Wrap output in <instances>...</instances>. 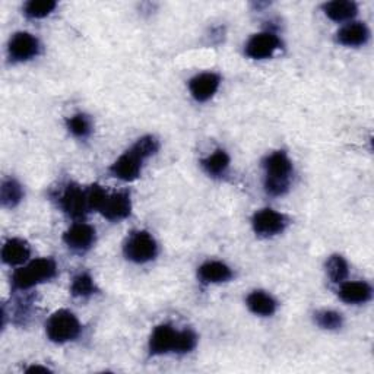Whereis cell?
<instances>
[{
    "mask_svg": "<svg viewBox=\"0 0 374 374\" xmlns=\"http://www.w3.org/2000/svg\"><path fill=\"white\" fill-rule=\"evenodd\" d=\"M198 342V337L192 330H176L170 325H159L154 329L150 338L151 356H161L167 352H191Z\"/></svg>",
    "mask_w": 374,
    "mask_h": 374,
    "instance_id": "cell-1",
    "label": "cell"
},
{
    "mask_svg": "<svg viewBox=\"0 0 374 374\" xmlns=\"http://www.w3.org/2000/svg\"><path fill=\"white\" fill-rule=\"evenodd\" d=\"M265 189L269 195L281 196L289 189L291 173H293V164L284 151H277L269 155L265 162Z\"/></svg>",
    "mask_w": 374,
    "mask_h": 374,
    "instance_id": "cell-2",
    "label": "cell"
},
{
    "mask_svg": "<svg viewBox=\"0 0 374 374\" xmlns=\"http://www.w3.org/2000/svg\"><path fill=\"white\" fill-rule=\"evenodd\" d=\"M56 271L57 267L53 259H37L15 271L12 277V284L16 289H28L37 284L54 278Z\"/></svg>",
    "mask_w": 374,
    "mask_h": 374,
    "instance_id": "cell-3",
    "label": "cell"
},
{
    "mask_svg": "<svg viewBox=\"0 0 374 374\" xmlns=\"http://www.w3.org/2000/svg\"><path fill=\"white\" fill-rule=\"evenodd\" d=\"M46 330L49 338L56 344L73 341L80 332V325L76 316L69 310H59L50 316Z\"/></svg>",
    "mask_w": 374,
    "mask_h": 374,
    "instance_id": "cell-4",
    "label": "cell"
},
{
    "mask_svg": "<svg viewBox=\"0 0 374 374\" xmlns=\"http://www.w3.org/2000/svg\"><path fill=\"white\" fill-rule=\"evenodd\" d=\"M157 252V243L147 231L133 233L124 244V255L135 263H147L155 259Z\"/></svg>",
    "mask_w": 374,
    "mask_h": 374,
    "instance_id": "cell-5",
    "label": "cell"
},
{
    "mask_svg": "<svg viewBox=\"0 0 374 374\" xmlns=\"http://www.w3.org/2000/svg\"><path fill=\"white\" fill-rule=\"evenodd\" d=\"M132 203L131 195L128 192H117V193H107L104 198L98 212L102 214L110 221L124 219L131 215Z\"/></svg>",
    "mask_w": 374,
    "mask_h": 374,
    "instance_id": "cell-6",
    "label": "cell"
},
{
    "mask_svg": "<svg viewBox=\"0 0 374 374\" xmlns=\"http://www.w3.org/2000/svg\"><path fill=\"white\" fill-rule=\"evenodd\" d=\"M143 161L145 158L132 147L111 165L110 171L114 177L123 181H133L140 176Z\"/></svg>",
    "mask_w": 374,
    "mask_h": 374,
    "instance_id": "cell-7",
    "label": "cell"
},
{
    "mask_svg": "<svg viewBox=\"0 0 374 374\" xmlns=\"http://www.w3.org/2000/svg\"><path fill=\"white\" fill-rule=\"evenodd\" d=\"M279 38L275 34L260 32L248 40L246 46V54L255 60L267 59L279 49Z\"/></svg>",
    "mask_w": 374,
    "mask_h": 374,
    "instance_id": "cell-8",
    "label": "cell"
},
{
    "mask_svg": "<svg viewBox=\"0 0 374 374\" xmlns=\"http://www.w3.org/2000/svg\"><path fill=\"white\" fill-rule=\"evenodd\" d=\"M60 202L64 211L72 218H82L90 211L87 192L82 191L76 184H69L66 187Z\"/></svg>",
    "mask_w": 374,
    "mask_h": 374,
    "instance_id": "cell-9",
    "label": "cell"
},
{
    "mask_svg": "<svg viewBox=\"0 0 374 374\" xmlns=\"http://www.w3.org/2000/svg\"><path fill=\"white\" fill-rule=\"evenodd\" d=\"M38 40L28 32H16L9 41V56L15 61H25L38 54Z\"/></svg>",
    "mask_w": 374,
    "mask_h": 374,
    "instance_id": "cell-10",
    "label": "cell"
},
{
    "mask_svg": "<svg viewBox=\"0 0 374 374\" xmlns=\"http://www.w3.org/2000/svg\"><path fill=\"white\" fill-rule=\"evenodd\" d=\"M253 230L256 234L269 237L275 236L285 228V218L274 210H262L253 217Z\"/></svg>",
    "mask_w": 374,
    "mask_h": 374,
    "instance_id": "cell-11",
    "label": "cell"
},
{
    "mask_svg": "<svg viewBox=\"0 0 374 374\" xmlns=\"http://www.w3.org/2000/svg\"><path fill=\"white\" fill-rule=\"evenodd\" d=\"M65 243L78 252H85L95 241V230L84 222L72 225L64 236Z\"/></svg>",
    "mask_w": 374,
    "mask_h": 374,
    "instance_id": "cell-12",
    "label": "cell"
},
{
    "mask_svg": "<svg viewBox=\"0 0 374 374\" xmlns=\"http://www.w3.org/2000/svg\"><path fill=\"white\" fill-rule=\"evenodd\" d=\"M219 82L221 79L215 73H200L191 80L189 88L196 101L205 102L215 95L219 88Z\"/></svg>",
    "mask_w": 374,
    "mask_h": 374,
    "instance_id": "cell-13",
    "label": "cell"
},
{
    "mask_svg": "<svg viewBox=\"0 0 374 374\" xmlns=\"http://www.w3.org/2000/svg\"><path fill=\"white\" fill-rule=\"evenodd\" d=\"M30 255H31V248L28 243L20 239L8 240L2 248V259L6 265L11 266L23 265L24 262L28 260Z\"/></svg>",
    "mask_w": 374,
    "mask_h": 374,
    "instance_id": "cell-14",
    "label": "cell"
},
{
    "mask_svg": "<svg viewBox=\"0 0 374 374\" xmlns=\"http://www.w3.org/2000/svg\"><path fill=\"white\" fill-rule=\"evenodd\" d=\"M198 277L205 284H219L231 279L233 272L222 262H206L199 267Z\"/></svg>",
    "mask_w": 374,
    "mask_h": 374,
    "instance_id": "cell-15",
    "label": "cell"
},
{
    "mask_svg": "<svg viewBox=\"0 0 374 374\" xmlns=\"http://www.w3.org/2000/svg\"><path fill=\"white\" fill-rule=\"evenodd\" d=\"M371 286L366 282H345L339 289V297L348 304H363L371 298Z\"/></svg>",
    "mask_w": 374,
    "mask_h": 374,
    "instance_id": "cell-16",
    "label": "cell"
},
{
    "mask_svg": "<svg viewBox=\"0 0 374 374\" xmlns=\"http://www.w3.org/2000/svg\"><path fill=\"white\" fill-rule=\"evenodd\" d=\"M368 30L364 24L361 23H352L345 25L342 30H339L337 40L342 46L348 47H357L361 44H366V41L368 40Z\"/></svg>",
    "mask_w": 374,
    "mask_h": 374,
    "instance_id": "cell-17",
    "label": "cell"
},
{
    "mask_svg": "<svg viewBox=\"0 0 374 374\" xmlns=\"http://www.w3.org/2000/svg\"><path fill=\"white\" fill-rule=\"evenodd\" d=\"M323 11L327 18L337 23L348 20L357 15V5L351 0H335V2H329L323 6Z\"/></svg>",
    "mask_w": 374,
    "mask_h": 374,
    "instance_id": "cell-18",
    "label": "cell"
},
{
    "mask_svg": "<svg viewBox=\"0 0 374 374\" xmlns=\"http://www.w3.org/2000/svg\"><path fill=\"white\" fill-rule=\"evenodd\" d=\"M247 307L251 308L255 315L259 316H271L277 310V301L263 291H253L247 297Z\"/></svg>",
    "mask_w": 374,
    "mask_h": 374,
    "instance_id": "cell-19",
    "label": "cell"
},
{
    "mask_svg": "<svg viewBox=\"0 0 374 374\" xmlns=\"http://www.w3.org/2000/svg\"><path fill=\"white\" fill-rule=\"evenodd\" d=\"M202 165L207 174L221 176L225 173L228 165H230V157H228V154L224 150H217L212 155L202 161Z\"/></svg>",
    "mask_w": 374,
    "mask_h": 374,
    "instance_id": "cell-20",
    "label": "cell"
},
{
    "mask_svg": "<svg viewBox=\"0 0 374 374\" xmlns=\"http://www.w3.org/2000/svg\"><path fill=\"white\" fill-rule=\"evenodd\" d=\"M24 192L20 184L15 180H6L2 184V191H0V199H2L4 206L6 207H13L16 206L20 200H23Z\"/></svg>",
    "mask_w": 374,
    "mask_h": 374,
    "instance_id": "cell-21",
    "label": "cell"
},
{
    "mask_svg": "<svg viewBox=\"0 0 374 374\" xmlns=\"http://www.w3.org/2000/svg\"><path fill=\"white\" fill-rule=\"evenodd\" d=\"M326 271L334 282H342L348 277V265L342 256L334 255L326 262Z\"/></svg>",
    "mask_w": 374,
    "mask_h": 374,
    "instance_id": "cell-22",
    "label": "cell"
},
{
    "mask_svg": "<svg viewBox=\"0 0 374 374\" xmlns=\"http://www.w3.org/2000/svg\"><path fill=\"white\" fill-rule=\"evenodd\" d=\"M56 6L57 4L53 0H31L25 5V15L34 19L46 18L56 9Z\"/></svg>",
    "mask_w": 374,
    "mask_h": 374,
    "instance_id": "cell-23",
    "label": "cell"
},
{
    "mask_svg": "<svg viewBox=\"0 0 374 374\" xmlns=\"http://www.w3.org/2000/svg\"><path fill=\"white\" fill-rule=\"evenodd\" d=\"M71 293L75 297H88L95 293L94 279L88 274L78 275L71 286Z\"/></svg>",
    "mask_w": 374,
    "mask_h": 374,
    "instance_id": "cell-24",
    "label": "cell"
},
{
    "mask_svg": "<svg viewBox=\"0 0 374 374\" xmlns=\"http://www.w3.org/2000/svg\"><path fill=\"white\" fill-rule=\"evenodd\" d=\"M68 129L78 138H85L91 133V121L85 114H75L68 119Z\"/></svg>",
    "mask_w": 374,
    "mask_h": 374,
    "instance_id": "cell-25",
    "label": "cell"
},
{
    "mask_svg": "<svg viewBox=\"0 0 374 374\" xmlns=\"http://www.w3.org/2000/svg\"><path fill=\"white\" fill-rule=\"evenodd\" d=\"M315 320L316 323L323 327V329H338L342 326V316L337 311H332V310H323V311H318L315 315Z\"/></svg>",
    "mask_w": 374,
    "mask_h": 374,
    "instance_id": "cell-26",
    "label": "cell"
},
{
    "mask_svg": "<svg viewBox=\"0 0 374 374\" xmlns=\"http://www.w3.org/2000/svg\"><path fill=\"white\" fill-rule=\"evenodd\" d=\"M133 148L145 158H150L151 155H154L158 148H159V145H158V140L154 138V136H143L140 139H138V142L133 145Z\"/></svg>",
    "mask_w": 374,
    "mask_h": 374,
    "instance_id": "cell-27",
    "label": "cell"
},
{
    "mask_svg": "<svg viewBox=\"0 0 374 374\" xmlns=\"http://www.w3.org/2000/svg\"><path fill=\"white\" fill-rule=\"evenodd\" d=\"M27 371H28V373H32V371H43V373H49L50 370H49L47 367H40V366H34V367L28 368Z\"/></svg>",
    "mask_w": 374,
    "mask_h": 374,
    "instance_id": "cell-28",
    "label": "cell"
}]
</instances>
